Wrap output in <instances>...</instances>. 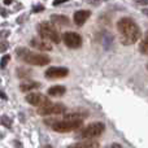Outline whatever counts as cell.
Returning <instances> with one entry per match:
<instances>
[{"label":"cell","instance_id":"obj_5","mask_svg":"<svg viewBox=\"0 0 148 148\" xmlns=\"http://www.w3.org/2000/svg\"><path fill=\"white\" fill-rule=\"evenodd\" d=\"M82 126V121H72V120H62V121H55L52 129L57 133H68V131L78 130Z\"/></svg>","mask_w":148,"mask_h":148},{"label":"cell","instance_id":"obj_20","mask_svg":"<svg viewBox=\"0 0 148 148\" xmlns=\"http://www.w3.org/2000/svg\"><path fill=\"white\" fill-rule=\"evenodd\" d=\"M17 75L20 77V78H26V77L30 75V72L23 69V68H20V69H17Z\"/></svg>","mask_w":148,"mask_h":148},{"label":"cell","instance_id":"obj_4","mask_svg":"<svg viewBox=\"0 0 148 148\" xmlns=\"http://www.w3.org/2000/svg\"><path fill=\"white\" fill-rule=\"evenodd\" d=\"M105 130V125L103 122H94L91 125H88L87 127L82 129L79 136L83 139H94L96 136L101 135Z\"/></svg>","mask_w":148,"mask_h":148},{"label":"cell","instance_id":"obj_9","mask_svg":"<svg viewBox=\"0 0 148 148\" xmlns=\"http://www.w3.org/2000/svg\"><path fill=\"white\" fill-rule=\"evenodd\" d=\"M69 70L66 68H60V66H53L49 68L48 70H46V77L47 78H62L66 77Z\"/></svg>","mask_w":148,"mask_h":148},{"label":"cell","instance_id":"obj_3","mask_svg":"<svg viewBox=\"0 0 148 148\" xmlns=\"http://www.w3.org/2000/svg\"><path fill=\"white\" fill-rule=\"evenodd\" d=\"M38 33L42 36V39L49 40L52 43H60V34L55 29V26L49 22H40L38 25Z\"/></svg>","mask_w":148,"mask_h":148},{"label":"cell","instance_id":"obj_21","mask_svg":"<svg viewBox=\"0 0 148 148\" xmlns=\"http://www.w3.org/2000/svg\"><path fill=\"white\" fill-rule=\"evenodd\" d=\"M10 60V56L9 55H5V56H3L1 57V61H0V68L1 69H4L5 66H7V64H8V61Z\"/></svg>","mask_w":148,"mask_h":148},{"label":"cell","instance_id":"obj_22","mask_svg":"<svg viewBox=\"0 0 148 148\" xmlns=\"http://www.w3.org/2000/svg\"><path fill=\"white\" fill-rule=\"evenodd\" d=\"M8 47H9V44H8V42H5V40L0 42V52H4L5 49H8Z\"/></svg>","mask_w":148,"mask_h":148},{"label":"cell","instance_id":"obj_6","mask_svg":"<svg viewBox=\"0 0 148 148\" xmlns=\"http://www.w3.org/2000/svg\"><path fill=\"white\" fill-rule=\"evenodd\" d=\"M65 105L62 104H49L43 105V107H39L38 108V114L39 116H49V114H61V113L65 112Z\"/></svg>","mask_w":148,"mask_h":148},{"label":"cell","instance_id":"obj_15","mask_svg":"<svg viewBox=\"0 0 148 148\" xmlns=\"http://www.w3.org/2000/svg\"><path fill=\"white\" fill-rule=\"evenodd\" d=\"M40 84L38 82H34V81H25L20 84V90L22 92H27V91H31L34 88H38Z\"/></svg>","mask_w":148,"mask_h":148},{"label":"cell","instance_id":"obj_19","mask_svg":"<svg viewBox=\"0 0 148 148\" xmlns=\"http://www.w3.org/2000/svg\"><path fill=\"white\" fill-rule=\"evenodd\" d=\"M112 42H113V36L109 35V34H105V35H104V40H103L105 48H107V49L109 48V44H112Z\"/></svg>","mask_w":148,"mask_h":148},{"label":"cell","instance_id":"obj_7","mask_svg":"<svg viewBox=\"0 0 148 148\" xmlns=\"http://www.w3.org/2000/svg\"><path fill=\"white\" fill-rule=\"evenodd\" d=\"M62 40L69 48H79L82 46V36L73 31H68L62 35Z\"/></svg>","mask_w":148,"mask_h":148},{"label":"cell","instance_id":"obj_30","mask_svg":"<svg viewBox=\"0 0 148 148\" xmlns=\"http://www.w3.org/2000/svg\"><path fill=\"white\" fill-rule=\"evenodd\" d=\"M96 1H101V0H96Z\"/></svg>","mask_w":148,"mask_h":148},{"label":"cell","instance_id":"obj_31","mask_svg":"<svg viewBox=\"0 0 148 148\" xmlns=\"http://www.w3.org/2000/svg\"><path fill=\"white\" fill-rule=\"evenodd\" d=\"M147 69H148V65H147Z\"/></svg>","mask_w":148,"mask_h":148},{"label":"cell","instance_id":"obj_24","mask_svg":"<svg viewBox=\"0 0 148 148\" xmlns=\"http://www.w3.org/2000/svg\"><path fill=\"white\" fill-rule=\"evenodd\" d=\"M68 0H55L53 1V5L55 7H57V5H60V4H62V3H66Z\"/></svg>","mask_w":148,"mask_h":148},{"label":"cell","instance_id":"obj_10","mask_svg":"<svg viewBox=\"0 0 148 148\" xmlns=\"http://www.w3.org/2000/svg\"><path fill=\"white\" fill-rule=\"evenodd\" d=\"M30 46L39 51H52V46L48 40H43V39H36L33 38L30 40Z\"/></svg>","mask_w":148,"mask_h":148},{"label":"cell","instance_id":"obj_17","mask_svg":"<svg viewBox=\"0 0 148 148\" xmlns=\"http://www.w3.org/2000/svg\"><path fill=\"white\" fill-rule=\"evenodd\" d=\"M139 51H140L142 53L148 55V30L146 31V34H144L143 39L140 40V44H139Z\"/></svg>","mask_w":148,"mask_h":148},{"label":"cell","instance_id":"obj_11","mask_svg":"<svg viewBox=\"0 0 148 148\" xmlns=\"http://www.w3.org/2000/svg\"><path fill=\"white\" fill-rule=\"evenodd\" d=\"M91 16V12L90 10H77L75 13H74V23H75L77 26H82L84 22L87 21V18Z\"/></svg>","mask_w":148,"mask_h":148},{"label":"cell","instance_id":"obj_18","mask_svg":"<svg viewBox=\"0 0 148 148\" xmlns=\"http://www.w3.org/2000/svg\"><path fill=\"white\" fill-rule=\"evenodd\" d=\"M0 122H1V125L4 126V127L9 129L10 126H12V118L8 117L7 114H4V116H1V118H0Z\"/></svg>","mask_w":148,"mask_h":148},{"label":"cell","instance_id":"obj_28","mask_svg":"<svg viewBox=\"0 0 148 148\" xmlns=\"http://www.w3.org/2000/svg\"><path fill=\"white\" fill-rule=\"evenodd\" d=\"M142 12H143V14H146V16H148V8H144L143 10H142Z\"/></svg>","mask_w":148,"mask_h":148},{"label":"cell","instance_id":"obj_13","mask_svg":"<svg viewBox=\"0 0 148 148\" xmlns=\"http://www.w3.org/2000/svg\"><path fill=\"white\" fill-rule=\"evenodd\" d=\"M51 22L57 26H68L69 25V18L64 14H52Z\"/></svg>","mask_w":148,"mask_h":148},{"label":"cell","instance_id":"obj_23","mask_svg":"<svg viewBox=\"0 0 148 148\" xmlns=\"http://www.w3.org/2000/svg\"><path fill=\"white\" fill-rule=\"evenodd\" d=\"M42 10H44V7H43V5H35V7L33 8V12H34V13L42 12Z\"/></svg>","mask_w":148,"mask_h":148},{"label":"cell","instance_id":"obj_27","mask_svg":"<svg viewBox=\"0 0 148 148\" xmlns=\"http://www.w3.org/2000/svg\"><path fill=\"white\" fill-rule=\"evenodd\" d=\"M0 97H1V99H8V97H7V95H5L3 91H0Z\"/></svg>","mask_w":148,"mask_h":148},{"label":"cell","instance_id":"obj_1","mask_svg":"<svg viewBox=\"0 0 148 148\" xmlns=\"http://www.w3.org/2000/svg\"><path fill=\"white\" fill-rule=\"evenodd\" d=\"M118 33L121 35V43L131 46L140 39V29L130 17H122L117 22Z\"/></svg>","mask_w":148,"mask_h":148},{"label":"cell","instance_id":"obj_12","mask_svg":"<svg viewBox=\"0 0 148 148\" xmlns=\"http://www.w3.org/2000/svg\"><path fill=\"white\" fill-rule=\"evenodd\" d=\"M99 143L96 140H91V139H87L83 142H78V143H74L72 146H69L68 148H97Z\"/></svg>","mask_w":148,"mask_h":148},{"label":"cell","instance_id":"obj_2","mask_svg":"<svg viewBox=\"0 0 148 148\" xmlns=\"http://www.w3.org/2000/svg\"><path fill=\"white\" fill-rule=\"evenodd\" d=\"M16 55L20 57L22 61L27 62L30 65H36V66H44V65L49 64V57L42 53H35V52L29 51L25 47H18L16 49Z\"/></svg>","mask_w":148,"mask_h":148},{"label":"cell","instance_id":"obj_25","mask_svg":"<svg viewBox=\"0 0 148 148\" xmlns=\"http://www.w3.org/2000/svg\"><path fill=\"white\" fill-rule=\"evenodd\" d=\"M107 148H122V146H121V144H118V143H112L110 146H108Z\"/></svg>","mask_w":148,"mask_h":148},{"label":"cell","instance_id":"obj_14","mask_svg":"<svg viewBox=\"0 0 148 148\" xmlns=\"http://www.w3.org/2000/svg\"><path fill=\"white\" fill-rule=\"evenodd\" d=\"M65 91H66V88H65L64 86H52L47 90V92H48L49 96H53V97L62 96V95L65 94Z\"/></svg>","mask_w":148,"mask_h":148},{"label":"cell","instance_id":"obj_8","mask_svg":"<svg viewBox=\"0 0 148 148\" xmlns=\"http://www.w3.org/2000/svg\"><path fill=\"white\" fill-rule=\"evenodd\" d=\"M26 101L34 107H43V105L49 104V100L46 95L39 94V92H31L26 96Z\"/></svg>","mask_w":148,"mask_h":148},{"label":"cell","instance_id":"obj_26","mask_svg":"<svg viewBox=\"0 0 148 148\" xmlns=\"http://www.w3.org/2000/svg\"><path fill=\"white\" fill-rule=\"evenodd\" d=\"M0 14H1L3 17H7V16H8V12L4 9V8H1V7H0Z\"/></svg>","mask_w":148,"mask_h":148},{"label":"cell","instance_id":"obj_29","mask_svg":"<svg viewBox=\"0 0 148 148\" xmlns=\"http://www.w3.org/2000/svg\"><path fill=\"white\" fill-rule=\"evenodd\" d=\"M10 3H12V0H4V4H5V5L10 4Z\"/></svg>","mask_w":148,"mask_h":148},{"label":"cell","instance_id":"obj_16","mask_svg":"<svg viewBox=\"0 0 148 148\" xmlns=\"http://www.w3.org/2000/svg\"><path fill=\"white\" fill-rule=\"evenodd\" d=\"M86 117H87L86 113H79V112L66 113L65 114V120H72V121H83Z\"/></svg>","mask_w":148,"mask_h":148}]
</instances>
